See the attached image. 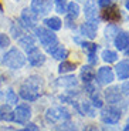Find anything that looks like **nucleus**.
Instances as JSON below:
<instances>
[{"label":"nucleus","mask_w":129,"mask_h":131,"mask_svg":"<svg viewBox=\"0 0 129 131\" xmlns=\"http://www.w3.org/2000/svg\"><path fill=\"white\" fill-rule=\"evenodd\" d=\"M113 41H115L116 49L119 50V51H123V50H126L129 46V34L128 33H123V31L118 33L116 37L113 39Z\"/></svg>","instance_id":"dca6fc26"},{"label":"nucleus","mask_w":129,"mask_h":131,"mask_svg":"<svg viewBox=\"0 0 129 131\" xmlns=\"http://www.w3.org/2000/svg\"><path fill=\"white\" fill-rule=\"evenodd\" d=\"M75 69H77L75 63H71V61L64 60V61H61V64L58 66V73H60V74H67V73L74 71Z\"/></svg>","instance_id":"393cba45"},{"label":"nucleus","mask_w":129,"mask_h":131,"mask_svg":"<svg viewBox=\"0 0 129 131\" xmlns=\"http://www.w3.org/2000/svg\"><path fill=\"white\" fill-rule=\"evenodd\" d=\"M121 93H122L123 95H126V97H129V81H125L122 84V87H121Z\"/></svg>","instance_id":"f704fd0d"},{"label":"nucleus","mask_w":129,"mask_h":131,"mask_svg":"<svg viewBox=\"0 0 129 131\" xmlns=\"http://www.w3.org/2000/svg\"><path fill=\"white\" fill-rule=\"evenodd\" d=\"M17 131H29L27 128H24V130H17Z\"/></svg>","instance_id":"c03bdc74"},{"label":"nucleus","mask_w":129,"mask_h":131,"mask_svg":"<svg viewBox=\"0 0 129 131\" xmlns=\"http://www.w3.org/2000/svg\"><path fill=\"white\" fill-rule=\"evenodd\" d=\"M44 24L51 31H57V30H60L62 27V21L58 17H47V19H44Z\"/></svg>","instance_id":"aec40b11"},{"label":"nucleus","mask_w":129,"mask_h":131,"mask_svg":"<svg viewBox=\"0 0 129 131\" xmlns=\"http://www.w3.org/2000/svg\"><path fill=\"white\" fill-rule=\"evenodd\" d=\"M97 30H98V20H88L80 27V31L84 37L89 40H94L97 37Z\"/></svg>","instance_id":"0eeeda50"},{"label":"nucleus","mask_w":129,"mask_h":131,"mask_svg":"<svg viewBox=\"0 0 129 131\" xmlns=\"http://www.w3.org/2000/svg\"><path fill=\"white\" fill-rule=\"evenodd\" d=\"M102 19L107 20V21H118V20L121 19V13H119V9L116 6H113V4H111V6L105 7V10L102 12Z\"/></svg>","instance_id":"4468645a"},{"label":"nucleus","mask_w":129,"mask_h":131,"mask_svg":"<svg viewBox=\"0 0 129 131\" xmlns=\"http://www.w3.org/2000/svg\"><path fill=\"white\" fill-rule=\"evenodd\" d=\"M97 79H98V83H99L101 85H108V84H111V83L113 81L115 75H113L112 69L105 66V67H101V69L98 70Z\"/></svg>","instance_id":"1a4fd4ad"},{"label":"nucleus","mask_w":129,"mask_h":131,"mask_svg":"<svg viewBox=\"0 0 129 131\" xmlns=\"http://www.w3.org/2000/svg\"><path fill=\"white\" fill-rule=\"evenodd\" d=\"M37 23V16L31 12V9H24L21 12V26L27 29H34Z\"/></svg>","instance_id":"f8f14e48"},{"label":"nucleus","mask_w":129,"mask_h":131,"mask_svg":"<svg viewBox=\"0 0 129 131\" xmlns=\"http://www.w3.org/2000/svg\"><path fill=\"white\" fill-rule=\"evenodd\" d=\"M88 61H89V66L97 64V57H95V53H88Z\"/></svg>","instance_id":"c9c22d12"},{"label":"nucleus","mask_w":129,"mask_h":131,"mask_svg":"<svg viewBox=\"0 0 129 131\" xmlns=\"http://www.w3.org/2000/svg\"><path fill=\"white\" fill-rule=\"evenodd\" d=\"M88 131H98V130H97V128H95V127H91V128H89V130H88Z\"/></svg>","instance_id":"79ce46f5"},{"label":"nucleus","mask_w":129,"mask_h":131,"mask_svg":"<svg viewBox=\"0 0 129 131\" xmlns=\"http://www.w3.org/2000/svg\"><path fill=\"white\" fill-rule=\"evenodd\" d=\"M80 2H85V0H80Z\"/></svg>","instance_id":"49530a36"},{"label":"nucleus","mask_w":129,"mask_h":131,"mask_svg":"<svg viewBox=\"0 0 129 131\" xmlns=\"http://www.w3.org/2000/svg\"><path fill=\"white\" fill-rule=\"evenodd\" d=\"M0 121H13V110L10 104L0 105Z\"/></svg>","instance_id":"6ab92c4d"},{"label":"nucleus","mask_w":129,"mask_h":131,"mask_svg":"<svg viewBox=\"0 0 129 131\" xmlns=\"http://www.w3.org/2000/svg\"><path fill=\"white\" fill-rule=\"evenodd\" d=\"M95 79V70L92 69V66H84L81 69V80L84 81V84L92 83V80Z\"/></svg>","instance_id":"f3484780"},{"label":"nucleus","mask_w":129,"mask_h":131,"mask_svg":"<svg viewBox=\"0 0 129 131\" xmlns=\"http://www.w3.org/2000/svg\"><path fill=\"white\" fill-rule=\"evenodd\" d=\"M31 118V108L29 104H20L13 111V121L19 124H26Z\"/></svg>","instance_id":"423d86ee"},{"label":"nucleus","mask_w":129,"mask_h":131,"mask_svg":"<svg viewBox=\"0 0 129 131\" xmlns=\"http://www.w3.org/2000/svg\"><path fill=\"white\" fill-rule=\"evenodd\" d=\"M121 110L115 107V105H108V107L102 108V111H101V120L102 123L108 125H113V124H118L121 120Z\"/></svg>","instance_id":"39448f33"},{"label":"nucleus","mask_w":129,"mask_h":131,"mask_svg":"<svg viewBox=\"0 0 129 131\" xmlns=\"http://www.w3.org/2000/svg\"><path fill=\"white\" fill-rule=\"evenodd\" d=\"M89 98H91V103H92V105L95 108H102L104 107V100H102V97H101L99 91H98L97 89L89 93Z\"/></svg>","instance_id":"b1692460"},{"label":"nucleus","mask_w":129,"mask_h":131,"mask_svg":"<svg viewBox=\"0 0 129 131\" xmlns=\"http://www.w3.org/2000/svg\"><path fill=\"white\" fill-rule=\"evenodd\" d=\"M105 98L111 105H116L122 103V93H121L119 87H109L105 90Z\"/></svg>","instance_id":"9d476101"},{"label":"nucleus","mask_w":129,"mask_h":131,"mask_svg":"<svg viewBox=\"0 0 129 131\" xmlns=\"http://www.w3.org/2000/svg\"><path fill=\"white\" fill-rule=\"evenodd\" d=\"M77 110L81 113L82 115H89V117H95V107L91 105L89 103H82L81 108L77 105Z\"/></svg>","instance_id":"a878e982"},{"label":"nucleus","mask_w":129,"mask_h":131,"mask_svg":"<svg viewBox=\"0 0 129 131\" xmlns=\"http://www.w3.org/2000/svg\"><path fill=\"white\" fill-rule=\"evenodd\" d=\"M70 118H71V114L65 107H53L45 111V120L51 124H55V123L60 121H68Z\"/></svg>","instance_id":"7ed1b4c3"},{"label":"nucleus","mask_w":129,"mask_h":131,"mask_svg":"<svg viewBox=\"0 0 129 131\" xmlns=\"http://www.w3.org/2000/svg\"><path fill=\"white\" fill-rule=\"evenodd\" d=\"M10 46V37L4 33H0V47H7Z\"/></svg>","instance_id":"72a5a7b5"},{"label":"nucleus","mask_w":129,"mask_h":131,"mask_svg":"<svg viewBox=\"0 0 129 131\" xmlns=\"http://www.w3.org/2000/svg\"><path fill=\"white\" fill-rule=\"evenodd\" d=\"M0 98H2V93H0Z\"/></svg>","instance_id":"de8ad7c7"},{"label":"nucleus","mask_w":129,"mask_h":131,"mask_svg":"<svg viewBox=\"0 0 129 131\" xmlns=\"http://www.w3.org/2000/svg\"><path fill=\"white\" fill-rule=\"evenodd\" d=\"M101 57H102V60L105 63H108V64L115 63L116 60H118V54H116L115 51H112V50H104L102 54H101Z\"/></svg>","instance_id":"bb28decb"},{"label":"nucleus","mask_w":129,"mask_h":131,"mask_svg":"<svg viewBox=\"0 0 129 131\" xmlns=\"http://www.w3.org/2000/svg\"><path fill=\"white\" fill-rule=\"evenodd\" d=\"M58 131H77V127H75V124L70 123V120H68V121H64L58 127Z\"/></svg>","instance_id":"2f4dec72"},{"label":"nucleus","mask_w":129,"mask_h":131,"mask_svg":"<svg viewBox=\"0 0 129 131\" xmlns=\"http://www.w3.org/2000/svg\"><path fill=\"white\" fill-rule=\"evenodd\" d=\"M6 101L9 103L10 105H11V104H17V103H19V97H17V94L11 89H9L6 91Z\"/></svg>","instance_id":"c756f323"},{"label":"nucleus","mask_w":129,"mask_h":131,"mask_svg":"<svg viewBox=\"0 0 129 131\" xmlns=\"http://www.w3.org/2000/svg\"><path fill=\"white\" fill-rule=\"evenodd\" d=\"M118 33H119V30H118L116 26H113V24H108V26L105 27V37H107L108 40H113Z\"/></svg>","instance_id":"cd10ccee"},{"label":"nucleus","mask_w":129,"mask_h":131,"mask_svg":"<svg viewBox=\"0 0 129 131\" xmlns=\"http://www.w3.org/2000/svg\"><path fill=\"white\" fill-rule=\"evenodd\" d=\"M98 4H99L101 7H104V9H105V7H108V6H111V0H98Z\"/></svg>","instance_id":"e433bc0d"},{"label":"nucleus","mask_w":129,"mask_h":131,"mask_svg":"<svg viewBox=\"0 0 129 131\" xmlns=\"http://www.w3.org/2000/svg\"><path fill=\"white\" fill-rule=\"evenodd\" d=\"M47 53L51 54V57H54L55 60H65L68 57V50L65 49L64 46H60V44H55V46H51V47H47Z\"/></svg>","instance_id":"ddd939ff"},{"label":"nucleus","mask_w":129,"mask_h":131,"mask_svg":"<svg viewBox=\"0 0 129 131\" xmlns=\"http://www.w3.org/2000/svg\"><path fill=\"white\" fill-rule=\"evenodd\" d=\"M84 14L88 20H97L98 9H97V2H95V0H87V2H85Z\"/></svg>","instance_id":"2eb2a0df"},{"label":"nucleus","mask_w":129,"mask_h":131,"mask_svg":"<svg viewBox=\"0 0 129 131\" xmlns=\"http://www.w3.org/2000/svg\"><path fill=\"white\" fill-rule=\"evenodd\" d=\"M34 31H36L40 43H41L45 49H47V47H51V46H55L58 43L57 36H55L51 30L45 29V27H34Z\"/></svg>","instance_id":"20e7f679"},{"label":"nucleus","mask_w":129,"mask_h":131,"mask_svg":"<svg viewBox=\"0 0 129 131\" xmlns=\"http://www.w3.org/2000/svg\"><path fill=\"white\" fill-rule=\"evenodd\" d=\"M0 83H2V77H0Z\"/></svg>","instance_id":"a18cd8bd"},{"label":"nucleus","mask_w":129,"mask_h":131,"mask_svg":"<svg viewBox=\"0 0 129 131\" xmlns=\"http://www.w3.org/2000/svg\"><path fill=\"white\" fill-rule=\"evenodd\" d=\"M77 79H75V75H62L61 79L57 81L58 85H61V87H67V89H71V87H75L77 85Z\"/></svg>","instance_id":"412c9836"},{"label":"nucleus","mask_w":129,"mask_h":131,"mask_svg":"<svg viewBox=\"0 0 129 131\" xmlns=\"http://www.w3.org/2000/svg\"><path fill=\"white\" fill-rule=\"evenodd\" d=\"M40 84H41V77L38 75H31L27 79V81L20 87V97L26 101H36L40 97Z\"/></svg>","instance_id":"f257e3e1"},{"label":"nucleus","mask_w":129,"mask_h":131,"mask_svg":"<svg viewBox=\"0 0 129 131\" xmlns=\"http://www.w3.org/2000/svg\"><path fill=\"white\" fill-rule=\"evenodd\" d=\"M67 0H55V10L58 13H67Z\"/></svg>","instance_id":"7c9ffc66"},{"label":"nucleus","mask_w":129,"mask_h":131,"mask_svg":"<svg viewBox=\"0 0 129 131\" xmlns=\"http://www.w3.org/2000/svg\"><path fill=\"white\" fill-rule=\"evenodd\" d=\"M27 60H29V63L31 66L40 67V66H43L45 63V56H44V53L40 51L37 47H33L31 50L27 51Z\"/></svg>","instance_id":"6e6552de"},{"label":"nucleus","mask_w":129,"mask_h":131,"mask_svg":"<svg viewBox=\"0 0 129 131\" xmlns=\"http://www.w3.org/2000/svg\"><path fill=\"white\" fill-rule=\"evenodd\" d=\"M3 63H4V66L9 67V69L19 70L26 64V56L17 49H10L9 51L4 54Z\"/></svg>","instance_id":"f03ea898"},{"label":"nucleus","mask_w":129,"mask_h":131,"mask_svg":"<svg viewBox=\"0 0 129 131\" xmlns=\"http://www.w3.org/2000/svg\"><path fill=\"white\" fill-rule=\"evenodd\" d=\"M74 40L82 47V49H87L88 53H97V49H98L97 44H94V43H91V41H81L80 39H74Z\"/></svg>","instance_id":"c85d7f7f"},{"label":"nucleus","mask_w":129,"mask_h":131,"mask_svg":"<svg viewBox=\"0 0 129 131\" xmlns=\"http://www.w3.org/2000/svg\"><path fill=\"white\" fill-rule=\"evenodd\" d=\"M104 131H116V130H112V128L108 125V127H104Z\"/></svg>","instance_id":"58836bf2"},{"label":"nucleus","mask_w":129,"mask_h":131,"mask_svg":"<svg viewBox=\"0 0 129 131\" xmlns=\"http://www.w3.org/2000/svg\"><path fill=\"white\" fill-rule=\"evenodd\" d=\"M123 131H129V121L126 123V125H125V128H123Z\"/></svg>","instance_id":"a19ab883"},{"label":"nucleus","mask_w":129,"mask_h":131,"mask_svg":"<svg viewBox=\"0 0 129 131\" xmlns=\"http://www.w3.org/2000/svg\"><path fill=\"white\" fill-rule=\"evenodd\" d=\"M19 41H20V46L26 50V51L31 50L33 47H36L34 46V37L30 36V34H23V36L19 39Z\"/></svg>","instance_id":"4be33fe9"},{"label":"nucleus","mask_w":129,"mask_h":131,"mask_svg":"<svg viewBox=\"0 0 129 131\" xmlns=\"http://www.w3.org/2000/svg\"><path fill=\"white\" fill-rule=\"evenodd\" d=\"M80 4L77 2H71V3L67 4V14L71 20H75L78 16H80Z\"/></svg>","instance_id":"5701e85b"},{"label":"nucleus","mask_w":129,"mask_h":131,"mask_svg":"<svg viewBox=\"0 0 129 131\" xmlns=\"http://www.w3.org/2000/svg\"><path fill=\"white\" fill-rule=\"evenodd\" d=\"M2 10H3V6H2V3H0V12H2Z\"/></svg>","instance_id":"37998d69"},{"label":"nucleus","mask_w":129,"mask_h":131,"mask_svg":"<svg viewBox=\"0 0 129 131\" xmlns=\"http://www.w3.org/2000/svg\"><path fill=\"white\" fill-rule=\"evenodd\" d=\"M116 75L119 80H128L129 79V63L128 61H121L115 67Z\"/></svg>","instance_id":"a211bd4d"},{"label":"nucleus","mask_w":129,"mask_h":131,"mask_svg":"<svg viewBox=\"0 0 129 131\" xmlns=\"http://www.w3.org/2000/svg\"><path fill=\"white\" fill-rule=\"evenodd\" d=\"M11 34H13L14 39H20V37L23 36L21 26H19V24H13V26H11Z\"/></svg>","instance_id":"473e14b6"},{"label":"nucleus","mask_w":129,"mask_h":131,"mask_svg":"<svg viewBox=\"0 0 129 131\" xmlns=\"http://www.w3.org/2000/svg\"><path fill=\"white\" fill-rule=\"evenodd\" d=\"M125 7H126V10L129 12V0H126V2H125Z\"/></svg>","instance_id":"ea45409f"},{"label":"nucleus","mask_w":129,"mask_h":131,"mask_svg":"<svg viewBox=\"0 0 129 131\" xmlns=\"http://www.w3.org/2000/svg\"><path fill=\"white\" fill-rule=\"evenodd\" d=\"M27 130L29 131H38V127L33 123H27Z\"/></svg>","instance_id":"4c0bfd02"},{"label":"nucleus","mask_w":129,"mask_h":131,"mask_svg":"<svg viewBox=\"0 0 129 131\" xmlns=\"http://www.w3.org/2000/svg\"><path fill=\"white\" fill-rule=\"evenodd\" d=\"M50 9L48 0H31V12L36 16H44Z\"/></svg>","instance_id":"9b49d317"}]
</instances>
